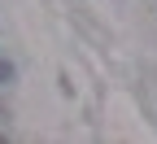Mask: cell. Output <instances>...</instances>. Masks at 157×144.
<instances>
[{
    "instance_id": "1",
    "label": "cell",
    "mask_w": 157,
    "mask_h": 144,
    "mask_svg": "<svg viewBox=\"0 0 157 144\" xmlns=\"http://www.w3.org/2000/svg\"><path fill=\"white\" fill-rule=\"evenodd\" d=\"M9 79H13V66H9V61H0V83H9Z\"/></svg>"
}]
</instances>
